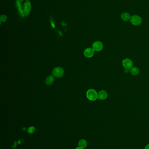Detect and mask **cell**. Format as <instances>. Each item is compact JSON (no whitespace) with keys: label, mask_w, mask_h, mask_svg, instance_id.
<instances>
[{"label":"cell","mask_w":149,"mask_h":149,"mask_svg":"<svg viewBox=\"0 0 149 149\" xmlns=\"http://www.w3.org/2000/svg\"><path fill=\"white\" fill-rule=\"evenodd\" d=\"M98 95L96 91L93 89L88 90L86 94L87 98L91 101L96 100L98 99Z\"/></svg>","instance_id":"obj_1"},{"label":"cell","mask_w":149,"mask_h":149,"mask_svg":"<svg viewBox=\"0 0 149 149\" xmlns=\"http://www.w3.org/2000/svg\"><path fill=\"white\" fill-rule=\"evenodd\" d=\"M52 73L53 76L57 78H60L63 76L64 70L61 67H56L53 69Z\"/></svg>","instance_id":"obj_2"},{"label":"cell","mask_w":149,"mask_h":149,"mask_svg":"<svg viewBox=\"0 0 149 149\" xmlns=\"http://www.w3.org/2000/svg\"><path fill=\"white\" fill-rule=\"evenodd\" d=\"M130 21L132 25L137 26L140 25L141 23L142 18L139 16L135 15L132 16L131 17Z\"/></svg>","instance_id":"obj_3"},{"label":"cell","mask_w":149,"mask_h":149,"mask_svg":"<svg viewBox=\"0 0 149 149\" xmlns=\"http://www.w3.org/2000/svg\"><path fill=\"white\" fill-rule=\"evenodd\" d=\"M122 65L125 68L129 69L133 66V62L129 59H125L123 61Z\"/></svg>","instance_id":"obj_4"},{"label":"cell","mask_w":149,"mask_h":149,"mask_svg":"<svg viewBox=\"0 0 149 149\" xmlns=\"http://www.w3.org/2000/svg\"><path fill=\"white\" fill-rule=\"evenodd\" d=\"M92 48L95 51H101L103 48V45L101 42L96 41L93 44Z\"/></svg>","instance_id":"obj_5"},{"label":"cell","mask_w":149,"mask_h":149,"mask_svg":"<svg viewBox=\"0 0 149 149\" xmlns=\"http://www.w3.org/2000/svg\"><path fill=\"white\" fill-rule=\"evenodd\" d=\"M95 52V50L93 48H88L85 50L84 51V55L86 57L91 58L93 56Z\"/></svg>","instance_id":"obj_6"},{"label":"cell","mask_w":149,"mask_h":149,"mask_svg":"<svg viewBox=\"0 0 149 149\" xmlns=\"http://www.w3.org/2000/svg\"><path fill=\"white\" fill-rule=\"evenodd\" d=\"M107 96L108 94L107 92L104 90H101L98 93V98L99 100H102L106 99Z\"/></svg>","instance_id":"obj_7"},{"label":"cell","mask_w":149,"mask_h":149,"mask_svg":"<svg viewBox=\"0 0 149 149\" xmlns=\"http://www.w3.org/2000/svg\"><path fill=\"white\" fill-rule=\"evenodd\" d=\"M54 76H49L46 79V84L48 85H51L52 84H53V83L54 82Z\"/></svg>","instance_id":"obj_8"},{"label":"cell","mask_w":149,"mask_h":149,"mask_svg":"<svg viewBox=\"0 0 149 149\" xmlns=\"http://www.w3.org/2000/svg\"><path fill=\"white\" fill-rule=\"evenodd\" d=\"M129 72L132 76H137L139 73V69L137 67H132L129 69Z\"/></svg>","instance_id":"obj_9"},{"label":"cell","mask_w":149,"mask_h":149,"mask_svg":"<svg viewBox=\"0 0 149 149\" xmlns=\"http://www.w3.org/2000/svg\"><path fill=\"white\" fill-rule=\"evenodd\" d=\"M121 18L124 21H128L130 19L131 17L130 14L127 12L123 13L121 15Z\"/></svg>","instance_id":"obj_10"},{"label":"cell","mask_w":149,"mask_h":149,"mask_svg":"<svg viewBox=\"0 0 149 149\" xmlns=\"http://www.w3.org/2000/svg\"><path fill=\"white\" fill-rule=\"evenodd\" d=\"M87 141L84 139H82L80 140L78 142V146L79 147L84 149L87 147Z\"/></svg>","instance_id":"obj_11"},{"label":"cell","mask_w":149,"mask_h":149,"mask_svg":"<svg viewBox=\"0 0 149 149\" xmlns=\"http://www.w3.org/2000/svg\"><path fill=\"white\" fill-rule=\"evenodd\" d=\"M35 129H36L35 127L33 126H30L28 128L27 131L28 133L29 134H33L35 132Z\"/></svg>","instance_id":"obj_12"},{"label":"cell","mask_w":149,"mask_h":149,"mask_svg":"<svg viewBox=\"0 0 149 149\" xmlns=\"http://www.w3.org/2000/svg\"><path fill=\"white\" fill-rule=\"evenodd\" d=\"M7 17L6 15H2L1 16V21L2 22H5L7 20Z\"/></svg>","instance_id":"obj_13"},{"label":"cell","mask_w":149,"mask_h":149,"mask_svg":"<svg viewBox=\"0 0 149 149\" xmlns=\"http://www.w3.org/2000/svg\"><path fill=\"white\" fill-rule=\"evenodd\" d=\"M145 149H149V144L147 145L146 146V147L145 148Z\"/></svg>","instance_id":"obj_14"},{"label":"cell","mask_w":149,"mask_h":149,"mask_svg":"<svg viewBox=\"0 0 149 149\" xmlns=\"http://www.w3.org/2000/svg\"><path fill=\"white\" fill-rule=\"evenodd\" d=\"M75 149H84L83 148L80 147H78L76 148Z\"/></svg>","instance_id":"obj_15"}]
</instances>
